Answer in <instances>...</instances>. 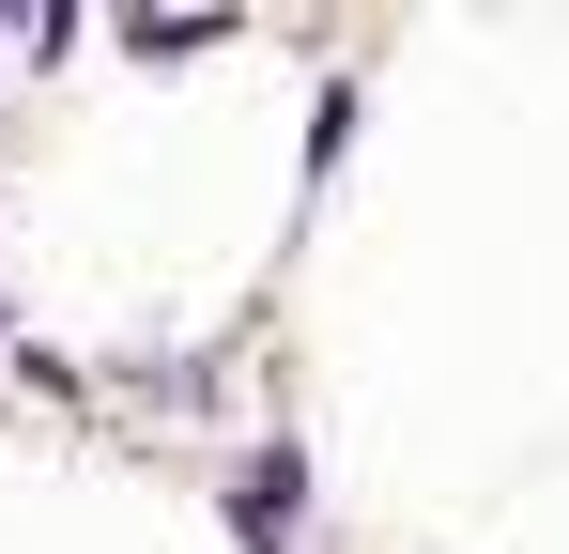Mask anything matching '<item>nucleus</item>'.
Wrapping results in <instances>:
<instances>
[{"label": "nucleus", "instance_id": "nucleus-1", "mask_svg": "<svg viewBox=\"0 0 569 554\" xmlns=\"http://www.w3.org/2000/svg\"><path fill=\"white\" fill-rule=\"evenodd\" d=\"M292 508H308V462H292V447H262V462H247V477H231V524H247V540H262V554L292 540Z\"/></svg>", "mask_w": 569, "mask_h": 554}, {"label": "nucleus", "instance_id": "nucleus-2", "mask_svg": "<svg viewBox=\"0 0 569 554\" xmlns=\"http://www.w3.org/2000/svg\"><path fill=\"white\" fill-rule=\"evenodd\" d=\"M216 31H231V16H139L123 47H139V62H186V47H216Z\"/></svg>", "mask_w": 569, "mask_h": 554}]
</instances>
